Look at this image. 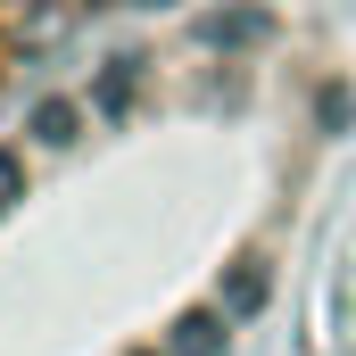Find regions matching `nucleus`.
<instances>
[{
	"label": "nucleus",
	"mask_w": 356,
	"mask_h": 356,
	"mask_svg": "<svg viewBox=\"0 0 356 356\" xmlns=\"http://www.w3.org/2000/svg\"><path fill=\"white\" fill-rule=\"evenodd\" d=\"M216 348H224V315L199 307V315H182V323H175V356H216Z\"/></svg>",
	"instance_id": "nucleus-1"
},
{
	"label": "nucleus",
	"mask_w": 356,
	"mask_h": 356,
	"mask_svg": "<svg viewBox=\"0 0 356 356\" xmlns=\"http://www.w3.org/2000/svg\"><path fill=\"white\" fill-rule=\"evenodd\" d=\"M33 133H42V141H75V108H67V99H42V108H33Z\"/></svg>",
	"instance_id": "nucleus-2"
},
{
	"label": "nucleus",
	"mask_w": 356,
	"mask_h": 356,
	"mask_svg": "<svg viewBox=\"0 0 356 356\" xmlns=\"http://www.w3.org/2000/svg\"><path fill=\"white\" fill-rule=\"evenodd\" d=\"M133 67H141V58H116V67H108V83H99V108H124V91H133Z\"/></svg>",
	"instance_id": "nucleus-3"
},
{
	"label": "nucleus",
	"mask_w": 356,
	"mask_h": 356,
	"mask_svg": "<svg viewBox=\"0 0 356 356\" xmlns=\"http://www.w3.org/2000/svg\"><path fill=\"white\" fill-rule=\"evenodd\" d=\"M257 298H266V273H257V266H241V282H232V315H249Z\"/></svg>",
	"instance_id": "nucleus-4"
},
{
	"label": "nucleus",
	"mask_w": 356,
	"mask_h": 356,
	"mask_svg": "<svg viewBox=\"0 0 356 356\" xmlns=\"http://www.w3.org/2000/svg\"><path fill=\"white\" fill-rule=\"evenodd\" d=\"M8 199H25V158H17V149H0V207H8Z\"/></svg>",
	"instance_id": "nucleus-5"
}]
</instances>
